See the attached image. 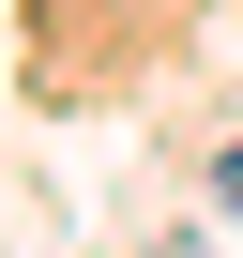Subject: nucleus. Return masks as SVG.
I'll use <instances>...</instances> for the list:
<instances>
[{"label": "nucleus", "instance_id": "f257e3e1", "mask_svg": "<svg viewBox=\"0 0 243 258\" xmlns=\"http://www.w3.org/2000/svg\"><path fill=\"white\" fill-rule=\"evenodd\" d=\"M228 213H243V152H228Z\"/></svg>", "mask_w": 243, "mask_h": 258}]
</instances>
